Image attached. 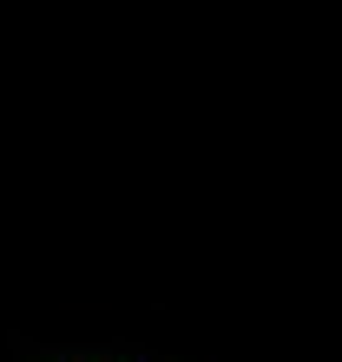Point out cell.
Segmentation results:
<instances>
[{"label":"cell","mask_w":342,"mask_h":362,"mask_svg":"<svg viewBox=\"0 0 342 362\" xmlns=\"http://www.w3.org/2000/svg\"><path fill=\"white\" fill-rule=\"evenodd\" d=\"M13 362H178L152 343H132V336H7Z\"/></svg>","instance_id":"1"}]
</instances>
